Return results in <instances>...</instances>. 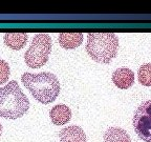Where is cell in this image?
Wrapping results in <instances>:
<instances>
[{
	"label": "cell",
	"instance_id": "cell-6",
	"mask_svg": "<svg viewBox=\"0 0 151 142\" xmlns=\"http://www.w3.org/2000/svg\"><path fill=\"white\" fill-rule=\"evenodd\" d=\"M112 82L121 90H127L134 83V73L128 67H120L113 72Z\"/></svg>",
	"mask_w": 151,
	"mask_h": 142
},
{
	"label": "cell",
	"instance_id": "cell-7",
	"mask_svg": "<svg viewBox=\"0 0 151 142\" xmlns=\"http://www.w3.org/2000/svg\"><path fill=\"white\" fill-rule=\"evenodd\" d=\"M59 138L60 142H86V134L78 125L62 128L59 133Z\"/></svg>",
	"mask_w": 151,
	"mask_h": 142
},
{
	"label": "cell",
	"instance_id": "cell-14",
	"mask_svg": "<svg viewBox=\"0 0 151 142\" xmlns=\"http://www.w3.org/2000/svg\"><path fill=\"white\" fill-rule=\"evenodd\" d=\"M1 134H2V124L0 123V137H1Z\"/></svg>",
	"mask_w": 151,
	"mask_h": 142
},
{
	"label": "cell",
	"instance_id": "cell-9",
	"mask_svg": "<svg viewBox=\"0 0 151 142\" xmlns=\"http://www.w3.org/2000/svg\"><path fill=\"white\" fill-rule=\"evenodd\" d=\"M83 42L81 32H62L59 35V43L65 50H73Z\"/></svg>",
	"mask_w": 151,
	"mask_h": 142
},
{
	"label": "cell",
	"instance_id": "cell-3",
	"mask_svg": "<svg viewBox=\"0 0 151 142\" xmlns=\"http://www.w3.org/2000/svg\"><path fill=\"white\" fill-rule=\"evenodd\" d=\"M119 39L114 33L99 32L88 33L86 52L91 59L100 63H109L116 56Z\"/></svg>",
	"mask_w": 151,
	"mask_h": 142
},
{
	"label": "cell",
	"instance_id": "cell-8",
	"mask_svg": "<svg viewBox=\"0 0 151 142\" xmlns=\"http://www.w3.org/2000/svg\"><path fill=\"white\" fill-rule=\"evenodd\" d=\"M50 116L55 125H63L71 119V111L65 104H58L50 109Z\"/></svg>",
	"mask_w": 151,
	"mask_h": 142
},
{
	"label": "cell",
	"instance_id": "cell-5",
	"mask_svg": "<svg viewBox=\"0 0 151 142\" xmlns=\"http://www.w3.org/2000/svg\"><path fill=\"white\" fill-rule=\"evenodd\" d=\"M132 125L137 137L145 142H151V100L143 102L137 109Z\"/></svg>",
	"mask_w": 151,
	"mask_h": 142
},
{
	"label": "cell",
	"instance_id": "cell-13",
	"mask_svg": "<svg viewBox=\"0 0 151 142\" xmlns=\"http://www.w3.org/2000/svg\"><path fill=\"white\" fill-rule=\"evenodd\" d=\"M9 74H11V71H9V63L4 60L0 59V84L7 82L9 78Z\"/></svg>",
	"mask_w": 151,
	"mask_h": 142
},
{
	"label": "cell",
	"instance_id": "cell-4",
	"mask_svg": "<svg viewBox=\"0 0 151 142\" xmlns=\"http://www.w3.org/2000/svg\"><path fill=\"white\" fill-rule=\"evenodd\" d=\"M50 52H52L50 36L46 33L37 34L24 54L26 65L32 69H40L48 61Z\"/></svg>",
	"mask_w": 151,
	"mask_h": 142
},
{
	"label": "cell",
	"instance_id": "cell-12",
	"mask_svg": "<svg viewBox=\"0 0 151 142\" xmlns=\"http://www.w3.org/2000/svg\"><path fill=\"white\" fill-rule=\"evenodd\" d=\"M139 82L144 86H151V63H145L137 71Z\"/></svg>",
	"mask_w": 151,
	"mask_h": 142
},
{
	"label": "cell",
	"instance_id": "cell-11",
	"mask_svg": "<svg viewBox=\"0 0 151 142\" xmlns=\"http://www.w3.org/2000/svg\"><path fill=\"white\" fill-rule=\"evenodd\" d=\"M105 142H131L130 136L125 130L118 126H111L104 133Z\"/></svg>",
	"mask_w": 151,
	"mask_h": 142
},
{
	"label": "cell",
	"instance_id": "cell-10",
	"mask_svg": "<svg viewBox=\"0 0 151 142\" xmlns=\"http://www.w3.org/2000/svg\"><path fill=\"white\" fill-rule=\"evenodd\" d=\"M28 39V35L23 32H9L4 34V43L6 46L15 51L21 50L26 44Z\"/></svg>",
	"mask_w": 151,
	"mask_h": 142
},
{
	"label": "cell",
	"instance_id": "cell-1",
	"mask_svg": "<svg viewBox=\"0 0 151 142\" xmlns=\"http://www.w3.org/2000/svg\"><path fill=\"white\" fill-rule=\"evenodd\" d=\"M21 81L32 96L42 104L52 103L59 96V79L50 72L39 74L24 73L21 76Z\"/></svg>",
	"mask_w": 151,
	"mask_h": 142
},
{
	"label": "cell",
	"instance_id": "cell-2",
	"mask_svg": "<svg viewBox=\"0 0 151 142\" xmlns=\"http://www.w3.org/2000/svg\"><path fill=\"white\" fill-rule=\"evenodd\" d=\"M29 109V100L16 80L0 88V117L5 119L21 118Z\"/></svg>",
	"mask_w": 151,
	"mask_h": 142
}]
</instances>
